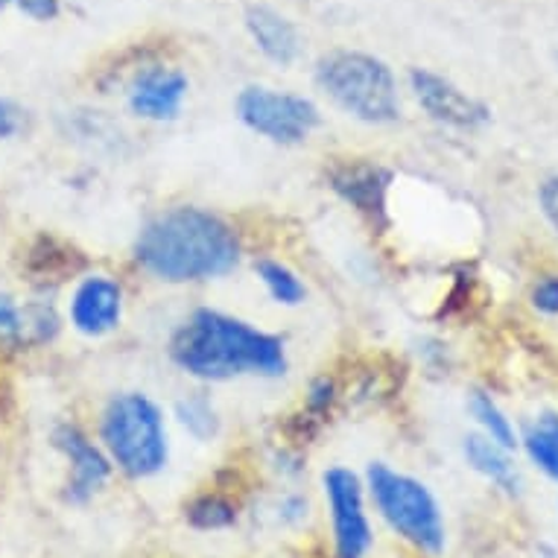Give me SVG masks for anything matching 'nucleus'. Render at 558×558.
Instances as JSON below:
<instances>
[{"mask_svg":"<svg viewBox=\"0 0 558 558\" xmlns=\"http://www.w3.org/2000/svg\"><path fill=\"white\" fill-rule=\"evenodd\" d=\"M238 231L205 208H170L141 229L135 264L165 284H196L229 275L240 264Z\"/></svg>","mask_w":558,"mask_h":558,"instance_id":"f257e3e1","label":"nucleus"},{"mask_svg":"<svg viewBox=\"0 0 558 558\" xmlns=\"http://www.w3.org/2000/svg\"><path fill=\"white\" fill-rule=\"evenodd\" d=\"M170 360L184 375L199 380L231 377H281L287 372L284 339L252 322L202 307L170 337Z\"/></svg>","mask_w":558,"mask_h":558,"instance_id":"f03ea898","label":"nucleus"},{"mask_svg":"<svg viewBox=\"0 0 558 558\" xmlns=\"http://www.w3.org/2000/svg\"><path fill=\"white\" fill-rule=\"evenodd\" d=\"M316 85L351 118L384 126L401 118L392 68L372 53L330 50L316 62Z\"/></svg>","mask_w":558,"mask_h":558,"instance_id":"7ed1b4c3","label":"nucleus"},{"mask_svg":"<svg viewBox=\"0 0 558 558\" xmlns=\"http://www.w3.org/2000/svg\"><path fill=\"white\" fill-rule=\"evenodd\" d=\"M100 439L111 465L135 480L156 476L170 459L161 407L144 392H120L106 403Z\"/></svg>","mask_w":558,"mask_h":558,"instance_id":"20e7f679","label":"nucleus"},{"mask_svg":"<svg viewBox=\"0 0 558 558\" xmlns=\"http://www.w3.org/2000/svg\"><path fill=\"white\" fill-rule=\"evenodd\" d=\"M368 492L377 512L407 544L427 556H441L445 549V518L439 500L422 480L395 471L386 462L368 465Z\"/></svg>","mask_w":558,"mask_h":558,"instance_id":"39448f33","label":"nucleus"},{"mask_svg":"<svg viewBox=\"0 0 558 558\" xmlns=\"http://www.w3.org/2000/svg\"><path fill=\"white\" fill-rule=\"evenodd\" d=\"M238 118L255 135L287 147L307 141L322 123L319 109L307 97L266 85H248L238 94Z\"/></svg>","mask_w":558,"mask_h":558,"instance_id":"423d86ee","label":"nucleus"},{"mask_svg":"<svg viewBox=\"0 0 558 558\" xmlns=\"http://www.w3.org/2000/svg\"><path fill=\"white\" fill-rule=\"evenodd\" d=\"M322 488H325V500L330 509L337 558H366L375 535H372V523H368L360 476L342 465L328 468L322 474Z\"/></svg>","mask_w":558,"mask_h":558,"instance_id":"0eeeda50","label":"nucleus"},{"mask_svg":"<svg viewBox=\"0 0 558 558\" xmlns=\"http://www.w3.org/2000/svg\"><path fill=\"white\" fill-rule=\"evenodd\" d=\"M410 92L436 123H445L459 132H476L492 120V109L483 100H476L459 85H453L441 74H433L427 68H412Z\"/></svg>","mask_w":558,"mask_h":558,"instance_id":"6e6552de","label":"nucleus"},{"mask_svg":"<svg viewBox=\"0 0 558 558\" xmlns=\"http://www.w3.org/2000/svg\"><path fill=\"white\" fill-rule=\"evenodd\" d=\"M328 182L339 199L348 202L375 229L389 226V191L395 175L375 161H342L330 167Z\"/></svg>","mask_w":558,"mask_h":558,"instance_id":"1a4fd4ad","label":"nucleus"},{"mask_svg":"<svg viewBox=\"0 0 558 558\" xmlns=\"http://www.w3.org/2000/svg\"><path fill=\"white\" fill-rule=\"evenodd\" d=\"M53 448L68 459L71 476L64 485V500L83 506L88 504L111 476V459L100 450L76 424H59L53 430Z\"/></svg>","mask_w":558,"mask_h":558,"instance_id":"9d476101","label":"nucleus"},{"mask_svg":"<svg viewBox=\"0 0 558 558\" xmlns=\"http://www.w3.org/2000/svg\"><path fill=\"white\" fill-rule=\"evenodd\" d=\"M187 88H191V83L179 68L147 64L137 71L132 85H129V109L137 118L165 123V120L179 118Z\"/></svg>","mask_w":558,"mask_h":558,"instance_id":"9b49d317","label":"nucleus"},{"mask_svg":"<svg viewBox=\"0 0 558 558\" xmlns=\"http://www.w3.org/2000/svg\"><path fill=\"white\" fill-rule=\"evenodd\" d=\"M68 316L83 337H106L123 319V287L111 275H88L76 284Z\"/></svg>","mask_w":558,"mask_h":558,"instance_id":"f8f14e48","label":"nucleus"},{"mask_svg":"<svg viewBox=\"0 0 558 558\" xmlns=\"http://www.w3.org/2000/svg\"><path fill=\"white\" fill-rule=\"evenodd\" d=\"M246 33L252 36L255 47L269 59V62L293 64L302 53V36L290 19H284L281 12H275L272 7H248L246 10Z\"/></svg>","mask_w":558,"mask_h":558,"instance_id":"ddd939ff","label":"nucleus"},{"mask_svg":"<svg viewBox=\"0 0 558 558\" xmlns=\"http://www.w3.org/2000/svg\"><path fill=\"white\" fill-rule=\"evenodd\" d=\"M465 459L476 474L492 480L497 488H504L509 495L521 492V480H518V471H514L512 459H509V450H504L492 439H485V436H468Z\"/></svg>","mask_w":558,"mask_h":558,"instance_id":"4468645a","label":"nucleus"},{"mask_svg":"<svg viewBox=\"0 0 558 558\" xmlns=\"http://www.w3.org/2000/svg\"><path fill=\"white\" fill-rule=\"evenodd\" d=\"M523 448L535 465L558 483V415L544 412L523 433Z\"/></svg>","mask_w":558,"mask_h":558,"instance_id":"2eb2a0df","label":"nucleus"},{"mask_svg":"<svg viewBox=\"0 0 558 558\" xmlns=\"http://www.w3.org/2000/svg\"><path fill=\"white\" fill-rule=\"evenodd\" d=\"M255 275L260 278V284L266 287V293L272 295L275 304H284V307H299L307 299V287L299 275L281 260L264 257L255 264Z\"/></svg>","mask_w":558,"mask_h":558,"instance_id":"dca6fc26","label":"nucleus"},{"mask_svg":"<svg viewBox=\"0 0 558 558\" xmlns=\"http://www.w3.org/2000/svg\"><path fill=\"white\" fill-rule=\"evenodd\" d=\"M471 415L476 418V424L483 427L485 439H492L495 445H500L504 450H514L518 445V436H514L512 422L506 418V412L497 407V401L488 392H474L471 395Z\"/></svg>","mask_w":558,"mask_h":558,"instance_id":"f3484780","label":"nucleus"},{"mask_svg":"<svg viewBox=\"0 0 558 558\" xmlns=\"http://www.w3.org/2000/svg\"><path fill=\"white\" fill-rule=\"evenodd\" d=\"M175 418L193 439L199 441L214 439L217 430H220V415L214 410V403L208 398H202V395H191V398L175 403Z\"/></svg>","mask_w":558,"mask_h":558,"instance_id":"a211bd4d","label":"nucleus"},{"mask_svg":"<svg viewBox=\"0 0 558 558\" xmlns=\"http://www.w3.org/2000/svg\"><path fill=\"white\" fill-rule=\"evenodd\" d=\"M187 521L196 530H226L238 521V506L222 495H199L187 506Z\"/></svg>","mask_w":558,"mask_h":558,"instance_id":"6ab92c4d","label":"nucleus"},{"mask_svg":"<svg viewBox=\"0 0 558 558\" xmlns=\"http://www.w3.org/2000/svg\"><path fill=\"white\" fill-rule=\"evenodd\" d=\"M337 403V384L330 377H316L307 389V398H304L302 422H304V436L328 418L330 407Z\"/></svg>","mask_w":558,"mask_h":558,"instance_id":"aec40b11","label":"nucleus"},{"mask_svg":"<svg viewBox=\"0 0 558 558\" xmlns=\"http://www.w3.org/2000/svg\"><path fill=\"white\" fill-rule=\"evenodd\" d=\"M532 307L544 316H558V275L541 278L532 290Z\"/></svg>","mask_w":558,"mask_h":558,"instance_id":"412c9836","label":"nucleus"},{"mask_svg":"<svg viewBox=\"0 0 558 558\" xmlns=\"http://www.w3.org/2000/svg\"><path fill=\"white\" fill-rule=\"evenodd\" d=\"M21 129H24V109L15 100L0 97V141L21 135Z\"/></svg>","mask_w":558,"mask_h":558,"instance_id":"4be33fe9","label":"nucleus"},{"mask_svg":"<svg viewBox=\"0 0 558 558\" xmlns=\"http://www.w3.org/2000/svg\"><path fill=\"white\" fill-rule=\"evenodd\" d=\"M538 208L544 214V220L553 226V231L558 234V175H549L544 179L538 187Z\"/></svg>","mask_w":558,"mask_h":558,"instance_id":"5701e85b","label":"nucleus"},{"mask_svg":"<svg viewBox=\"0 0 558 558\" xmlns=\"http://www.w3.org/2000/svg\"><path fill=\"white\" fill-rule=\"evenodd\" d=\"M12 3H15L24 15H29V19L36 21L59 19V10H62L59 0H12Z\"/></svg>","mask_w":558,"mask_h":558,"instance_id":"b1692460","label":"nucleus"},{"mask_svg":"<svg viewBox=\"0 0 558 558\" xmlns=\"http://www.w3.org/2000/svg\"><path fill=\"white\" fill-rule=\"evenodd\" d=\"M278 518L284 523H299L307 518V500L302 495H287L278 504Z\"/></svg>","mask_w":558,"mask_h":558,"instance_id":"393cba45","label":"nucleus"},{"mask_svg":"<svg viewBox=\"0 0 558 558\" xmlns=\"http://www.w3.org/2000/svg\"><path fill=\"white\" fill-rule=\"evenodd\" d=\"M10 3H12V0H0V10H7Z\"/></svg>","mask_w":558,"mask_h":558,"instance_id":"a878e982","label":"nucleus"}]
</instances>
